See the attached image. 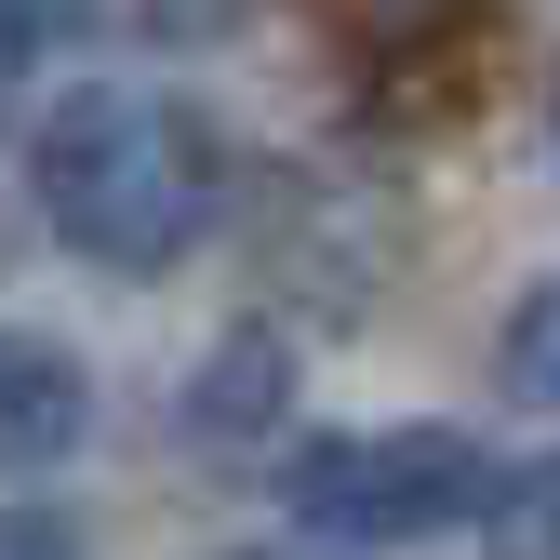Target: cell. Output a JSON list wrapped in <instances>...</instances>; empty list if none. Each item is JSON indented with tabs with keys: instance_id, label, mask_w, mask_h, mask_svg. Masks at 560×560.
<instances>
[{
	"instance_id": "52a82bcc",
	"label": "cell",
	"mask_w": 560,
	"mask_h": 560,
	"mask_svg": "<svg viewBox=\"0 0 560 560\" xmlns=\"http://www.w3.org/2000/svg\"><path fill=\"white\" fill-rule=\"evenodd\" d=\"M0 560H81V534L54 508H0Z\"/></svg>"
},
{
	"instance_id": "30bf717a",
	"label": "cell",
	"mask_w": 560,
	"mask_h": 560,
	"mask_svg": "<svg viewBox=\"0 0 560 560\" xmlns=\"http://www.w3.org/2000/svg\"><path fill=\"white\" fill-rule=\"evenodd\" d=\"M241 560H334V547H241Z\"/></svg>"
},
{
	"instance_id": "6da1fadb",
	"label": "cell",
	"mask_w": 560,
	"mask_h": 560,
	"mask_svg": "<svg viewBox=\"0 0 560 560\" xmlns=\"http://www.w3.org/2000/svg\"><path fill=\"white\" fill-rule=\"evenodd\" d=\"M214 200H228L214 120L148 94V81H81V94H54L40 133H27V214L81 267L161 280V267H187L200 228H214Z\"/></svg>"
},
{
	"instance_id": "9c48e42d",
	"label": "cell",
	"mask_w": 560,
	"mask_h": 560,
	"mask_svg": "<svg viewBox=\"0 0 560 560\" xmlns=\"http://www.w3.org/2000/svg\"><path fill=\"white\" fill-rule=\"evenodd\" d=\"M14 254H27V214H14V200H0V267H14Z\"/></svg>"
},
{
	"instance_id": "5b68a950",
	"label": "cell",
	"mask_w": 560,
	"mask_h": 560,
	"mask_svg": "<svg viewBox=\"0 0 560 560\" xmlns=\"http://www.w3.org/2000/svg\"><path fill=\"white\" fill-rule=\"evenodd\" d=\"M494 374L521 400H560V280H534V294L508 307V347H494Z\"/></svg>"
},
{
	"instance_id": "8992f818",
	"label": "cell",
	"mask_w": 560,
	"mask_h": 560,
	"mask_svg": "<svg viewBox=\"0 0 560 560\" xmlns=\"http://www.w3.org/2000/svg\"><path fill=\"white\" fill-rule=\"evenodd\" d=\"M494 560H560V454L508 480V508H494Z\"/></svg>"
},
{
	"instance_id": "ba28073f",
	"label": "cell",
	"mask_w": 560,
	"mask_h": 560,
	"mask_svg": "<svg viewBox=\"0 0 560 560\" xmlns=\"http://www.w3.org/2000/svg\"><path fill=\"white\" fill-rule=\"evenodd\" d=\"M27 54H40V27L0 0V120H14V94H27Z\"/></svg>"
},
{
	"instance_id": "3957f363",
	"label": "cell",
	"mask_w": 560,
	"mask_h": 560,
	"mask_svg": "<svg viewBox=\"0 0 560 560\" xmlns=\"http://www.w3.org/2000/svg\"><path fill=\"white\" fill-rule=\"evenodd\" d=\"M81 428H94V374L67 361L54 334H0V480L67 467Z\"/></svg>"
},
{
	"instance_id": "7a4b0ae2",
	"label": "cell",
	"mask_w": 560,
	"mask_h": 560,
	"mask_svg": "<svg viewBox=\"0 0 560 560\" xmlns=\"http://www.w3.org/2000/svg\"><path fill=\"white\" fill-rule=\"evenodd\" d=\"M508 454L467 428H320L280 454V508L307 547H428V534H494L508 508Z\"/></svg>"
},
{
	"instance_id": "277c9868",
	"label": "cell",
	"mask_w": 560,
	"mask_h": 560,
	"mask_svg": "<svg viewBox=\"0 0 560 560\" xmlns=\"http://www.w3.org/2000/svg\"><path fill=\"white\" fill-rule=\"evenodd\" d=\"M267 413H280V347L267 334H228L214 361H200V387H187V428L200 441H254Z\"/></svg>"
}]
</instances>
